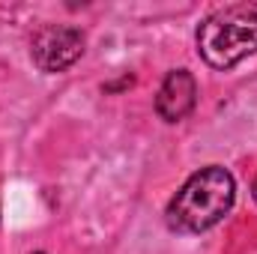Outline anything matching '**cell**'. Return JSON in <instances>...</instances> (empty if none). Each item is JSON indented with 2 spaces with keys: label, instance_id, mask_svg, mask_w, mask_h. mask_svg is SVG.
Returning a JSON list of instances; mask_svg holds the SVG:
<instances>
[{
  "label": "cell",
  "instance_id": "cell-1",
  "mask_svg": "<svg viewBox=\"0 0 257 254\" xmlns=\"http://www.w3.org/2000/svg\"><path fill=\"white\" fill-rule=\"evenodd\" d=\"M233 194H236L233 177L224 168H218V165L203 168L171 200V206H168V224L174 230H180V233L209 230L212 224H218L230 212Z\"/></svg>",
  "mask_w": 257,
  "mask_h": 254
},
{
  "label": "cell",
  "instance_id": "cell-2",
  "mask_svg": "<svg viewBox=\"0 0 257 254\" xmlns=\"http://www.w3.org/2000/svg\"><path fill=\"white\" fill-rule=\"evenodd\" d=\"M197 51L215 69H230L257 51V3L215 9L197 30Z\"/></svg>",
  "mask_w": 257,
  "mask_h": 254
},
{
  "label": "cell",
  "instance_id": "cell-3",
  "mask_svg": "<svg viewBox=\"0 0 257 254\" xmlns=\"http://www.w3.org/2000/svg\"><path fill=\"white\" fill-rule=\"evenodd\" d=\"M30 54L42 72H63L84 54V33L69 24H45L33 33Z\"/></svg>",
  "mask_w": 257,
  "mask_h": 254
},
{
  "label": "cell",
  "instance_id": "cell-4",
  "mask_svg": "<svg viewBox=\"0 0 257 254\" xmlns=\"http://www.w3.org/2000/svg\"><path fill=\"white\" fill-rule=\"evenodd\" d=\"M194 96H197V87H194L192 72L174 69V72H168V78H165L162 87H159L156 111H159V117H162L165 123H180L183 117L192 114Z\"/></svg>",
  "mask_w": 257,
  "mask_h": 254
},
{
  "label": "cell",
  "instance_id": "cell-5",
  "mask_svg": "<svg viewBox=\"0 0 257 254\" xmlns=\"http://www.w3.org/2000/svg\"><path fill=\"white\" fill-rule=\"evenodd\" d=\"M251 191H254V200H257V180H254V189H251Z\"/></svg>",
  "mask_w": 257,
  "mask_h": 254
},
{
  "label": "cell",
  "instance_id": "cell-6",
  "mask_svg": "<svg viewBox=\"0 0 257 254\" xmlns=\"http://www.w3.org/2000/svg\"><path fill=\"white\" fill-rule=\"evenodd\" d=\"M36 254H45V251H36Z\"/></svg>",
  "mask_w": 257,
  "mask_h": 254
}]
</instances>
